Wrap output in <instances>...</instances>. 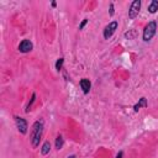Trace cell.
Wrapping results in <instances>:
<instances>
[{"label":"cell","instance_id":"1","mask_svg":"<svg viewBox=\"0 0 158 158\" xmlns=\"http://www.w3.org/2000/svg\"><path fill=\"white\" fill-rule=\"evenodd\" d=\"M42 132H43L42 121H36L32 125V132H31V143H32L33 148H36L40 145V140H41V137H42Z\"/></svg>","mask_w":158,"mask_h":158},{"label":"cell","instance_id":"2","mask_svg":"<svg viewBox=\"0 0 158 158\" xmlns=\"http://www.w3.org/2000/svg\"><path fill=\"white\" fill-rule=\"evenodd\" d=\"M156 31H157V22L156 21L148 22V25L143 30V41H149V40H152V37L156 35Z\"/></svg>","mask_w":158,"mask_h":158},{"label":"cell","instance_id":"3","mask_svg":"<svg viewBox=\"0 0 158 158\" xmlns=\"http://www.w3.org/2000/svg\"><path fill=\"white\" fill-rule=\"evenodd\" d=\"M140 9H141V0H135L131 4V8L129 10V17L135 19L138 15V12H140Z\"/></svg>","mask_w":158,"mask_h":158},{"label":"cell","instance_id":"4","mask_svg":"<svg viewBox=\"0 0 158 158\" xmlns=\"http://www.w3.org/2000/svg\"><path fill=\"white\" fill-rule=\"evenodd\" d=\"M15 121H16V126H17L19 131L21 132L22 135H25V133L27 132V129H29V126H27V121L25 120V118L19 117V116L15 117Z\"/></svg>","mask_w":158,"mask_h":158},{"label":"cell","instance_id":"5","mask_svg":"<svg viewBox=\"0 0 158 158\" xmlns=\"http://www.w3.org/2000/svg\"><path fill=\"white\" fill-rule=\"evenodd\" d=\"M117 26H118V24H117L116 21L110 22V24L104 29V37H105L106 40H109V38L114 35V32L117 30Z\"/></svg>","mask_w":158,"mask_h":158},{"label":"cell","instance_id":"6","mask_svg":"<svg viewBox=\"0 0 158 158\" xmlns=\"http://www.w3.org/2000/svg\"><path fill=\"white\" fill-rule=\"evenodd\" d=\"M32 48H33V45L30 40H24V41H21V43L19 45V51L22 53H27V52L32 51Z\"/></svg>","mask_w":158,"mask_h":158},{"label":"cell","instance_id":"7","mask_svg":"<svg viewBox=\"0 0 158 158\" xmlns=\"http://www.w3.org/2000/svg\"><path fill=\"white\" fill-rule=\"evenodd\" d=\"M79 84H81V88L83 89V93L84 94H88L89 93V90H90V87H91V83H90V81L89 79H87V78H83L81 82H79Z\"/></svg>","mask_w":158,"mask_h":158},{"label":"cell","instance_id":"8","mask_svg":"<svg viewBox=\"0 0 158 158\" xmlns=\"http://www.w3.org/2000/svg\"><path fill=\"white\" fill-rule=\"evenodd\" d=\"M140 108H147V99L146 98H141L140 101H138L135 106H133V110L135 111H138V109Z\"/></svg>","mask_w":158,"mask_h":158},{"label":"cell","instance_id":"9","mask_svg":"<svg viewBox=\"0 0 158 158\" xmlns=\"http://www.w3.org/2000/svg\"><path fill=\"white\" fill-rule=\"evenodd\" d=\"M63 145H64V140H63V137L59 135V136H57V138H56V148L59 151V149H62V147H63Z\"/></svg>","mask_w":158,"mask_h":158},{"label":"cell","instance_id":"10","mask_svg":"<svg viewBox=\"0 0 158 158\" xmlns=\"http://www.w3.org/2000/svg\"><path fill=\"white\" fill-rule=\"evenodd\" d=\"M50 151H51V143H50V141H46V142L43 143L42 148H41V153H42L43 156H46V154L50 153Z\"/></svg>","mask_w":158,"mask_h":158},{"label":"cell","instance_id":"11","mask_svg":"<svg viewBox=\"0 0 158 158\" xmlns=\"http://www.w3.org/2000/svg\"><path fill=\"white\" fill-rule=\"evenodd\" d=\"M157 10H158V2L157 0H153V2L149 4V6H148V11L151 14H156Z\"/></svg>","mask_w":158,"mask_h":158},{"label":"cell","instance_id":"12","mask_svg":"<svg viewBox=\"0 0 158 158\" xmlns=\"http://www.w3.org/2000/svg\"><path fill=\"white\" fill-rule=\"evenodd\" d=\"M63 63H64V58H58V59H57V62H56V69H57L58 72L62 70Z\"/></svg>","mask_w":158,"mask_h":158},{"label":"cell","instance_id":"13","mask_svg":"<svg viewBox=\"0 0 158 158\" xmlns=\"http://www.w3.org/2000/svg\"><path fill=\"white\" fill-rule=\"evenodd\" d=\"M35 100H36V94L33 93V94H32V96H31V100L29 101V104H27V106H26V110H25L26 112H29V111H30V108L32 106V104H33V101H35Z\"/></svg>","mask_w":158,"mask_h":158},{"label":"cell","instance_id":"14","mask_svg":"<svg viewBox=\"0 0 158 158\" xmlns=\"http://www.w3.org/2000/svg\"><path fill=\"white\" fill-rule=\"evenodd\" d=\"M135 36H136V31H133V30H132V31H129V32H126V33H125V37H127L129 40L133 38Z\"/></svg>","mask_w":158,"mask_h":158},{"label":"cell","instance_id":"15","mask_svg":"<svg viewBox=\"0 0 158 158\" xmlns=\"http://www.w3.org/2000/svg\"><path fill=\"white\" fill-rule=\"evenodd\" d=\"M87 22H88V19H84L83 21L81 22V25H79V30H83V29H84V26L87 25Z\"/></svg>","mask_w":158,"mask_h":158},{"label":"cell","instance_id":"16","mask_svg":"<svg viewBox=\"0 0 158 158\" xmlns=\"http://www.w3.org/2000/svg\"><path fill=\"white\" fill-rule=\"evenodd\" d=\"M114 12H115V11H114V4L111 3V4H110V16H112Z\"/></svg>","mask_w":158,"mask_h":158},{"label":"cell","instance_id":"17","mask_svg":"<svg viewBox=\"0 0 158 158\" xmlns=\"http://www.w3.org/2000/svg\"><path fill=\"white\" fill-rule=\"evenodd\" d=\"M122 156H124V152H118L117 156H116V158H122Z\"/></svg>","mask_w":158,"mask_h":158},{"label":"cell","instance_id":"18","mask_svg":"<svg viewBox=\"0 0 158 158\" xmlns=\"http://www.w3.org/2000/svg\"><path fill=\"white\" fill-rule=\"evenodd\" d=\"M67 158H77L74 154H72V156H69V157H67Z\"/></svg>","mask_w":158,"mask_h":158}]
</instances>
